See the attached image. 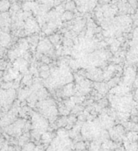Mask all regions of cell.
<instances>
[{
	"instance_id": "6da1fadb",
	"label": "cell",
	"mask_w": 138,
	"mask_h": 151,
	"mask_svg": "<svg viewBox=\"0 0 138 151\" xmlns=\"http://www.w3.org/2000/svg\"><path fill=\"white\" fill-rule=\"evenodd\" d=\"M11 37L6 32L0 31V46L2 47L7 46L10 44Z\"/></svg>"
},
{
	"instance_id": "7a4b0ae2",
	"label": "cell",
	"mask_w": 138,
	"mask_h": 151,
	"mask_svg": "<svg viewBox=\"0 0 138 151\" xmlns=\"http://www.w3.org/2000/svg\"><path fill=\"white\" fill-rule=\"evenodd\" d=\"M50 48H51V46H50V42L48 41V40H44L39 44L38 47V51H40V52H45L48 51V50L50 49Z\"/></svg>"
},
{
	"instance_id": "3957f363",
	"label": "cell",
	"mask_w": 138,
	"mask_h": 151,
	"mask_svg": "<svg viewBox=\"0 0 138 151\" xmlns=\"http://www.w3.org/2000/svg\"><path fill=\"white\" fill-rule=\"evenodd\" d=\"M37 28L38 26L34 20H28L26 23V29L28 32L32 33L33 31H35Z\"/></svg>"
},
{
	"instance_id": "277c9868",
	"label": "cell",
	"mask_w": 138,
	"mask_h": 151,
	"mask_svg": "<svg viewBox=\"0 0 138 151\" xmlns=\"http://www.w3.org/2000/svg\"><path fill=\"white\" fill-rule=\"evenodd\" d=\"M9 5V3L7 1H0V11H6L8 9Z\"/></svg>"
}]
</instances>
